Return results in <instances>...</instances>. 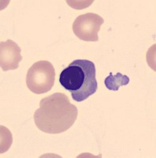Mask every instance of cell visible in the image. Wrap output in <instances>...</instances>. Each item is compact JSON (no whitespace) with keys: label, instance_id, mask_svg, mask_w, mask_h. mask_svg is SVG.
I'll list each match as a JSON object with an SVG mask.
<instances>
[{"label":"cell","instance_id":"obj_2","mask_svg":"<svg viewBox=\"0 0 156 158\" xmlns=\"http://www.w3.org/2000/svg\"><path fill=\"white\" fill-rule=\"evenodd\" d=\"M95 66L88 59H76L61 72L59 82L71 94L74 101L81 102L95 94L98 82Z\"/></svg>","mask_w":156,"mask_h":158},{"label":"cell","instance_id":"obj_4","mask_svg":"<svg viewBox=\"0 0 156 158\" xmlns=\"http://www.w3.org/2000/svg\"><path fill=\"white\" fill-rule=\"evenodd\" d=\"M103 18L93 13H87L77 17L73 24V31L76 36L88 42L99 41V33Z\"/></svg>","mask_w":156,"mask_h":158},{"label":"cell","instance_id":"obj_1","mask_svg":"<svg viewBox=\"0 0 156 158\" xmlns=\"http://www.w3.org/2000/svg\"><path fill=\"white\" fill-rule=\"evenodd\" d=\"M78 115L77 108L62 93L44 97L34 113V121L39 130L47 134H60L74 125Z\"/></svg>","mask_w":156,"mask_h":158},{"label":"cell","instance_id":"obj_6","mask_svg":"<svg viewBox=\"0 0 156 158\" xmlns=\"http://www.w3.org/2000/svg\"><path fill=\"white\" fill-rule=\"evenodd\" d=\"M130 79L128 76L124 75L121 73H117L116 75H113L111 72H110L109 76L105 78V85L109 90L111 91H118L119 87L126 85L129 83Z\"/></svg>","mask_w":156,"mask_h":158},{"label":"cell","instance_id":"obj_3","mask_svg":"<svg viewBox=\"0 0 156 158\" xmlns=\"http://www.w3.org/2000/svg\"><path fill=\"white\" fill-rule=\"evenodd\" d=\"M55 70L50 62L40 60L29 68L26 75V85L33 94H43L54 86Z\"/></svg>","mask_w":156,"mask_h":158},{"label":"cell","instance_id":"obj_5","mask_svg":"<svg viewBox=\"0 0 156 158\" xmlns=\"http://www.w3.org/2000/svg\"><path fill=\"white\" fill-rule=\"evenodd\" d=\"M21 48L11 40L0 43V67L3 71L16 70L22 60Z\"/></svg>","mask_w":156,"mask_h":158}]
</instances>
